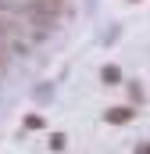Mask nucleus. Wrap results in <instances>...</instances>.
Returning a JSON list of instances; mask_svg holds the SVG:
<instances>
[{"label": "nucleus", "mask_w": 150, "mask_h": 154, "mask_svg": "<svg viewBox=\"0 0 150 154\" xmlns=\"http://www.w3.org/2000/svg\"><path fill=\"white\" fill-rule=\"evenodd\" d=\"M129 115H132L129 108H111V111H107V118H111V122H118V125H122V122H129Z\"/></svg>", "instance_id": "1"}]
</instances>
